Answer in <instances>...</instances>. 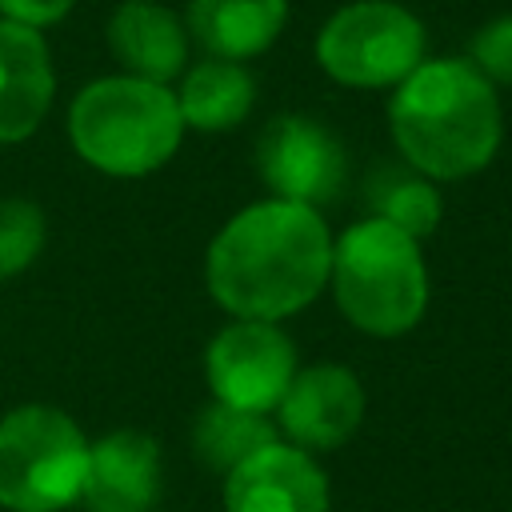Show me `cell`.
Wrapping results in <instances>:
<instances>
[{
	"label": "cell",
	"instance_id": "cell-1",
	"mask_svg": "<svg viewBox=\"0 0 512 512\" xmlns=\"http://www.w3.org/2000/svg\"><path fill=\"white\" fill-rule=\"evenodd\" d=\"M332 232L292 200H256L228 216L208 244L204 284L236 320H284L328 288Z\"/></svg>",
	"mask_w": 512,
	"mask_h": 512
},
{
	"label": "cell",
	"instance_id": "cell-2",
	"mask_svg": "<svg viewBox=\"0 0 512 512\" xmlns=\"http://www.w3.org/2000/svg\"><path fill=\"white\" fill-rule=\"evenodd\" d=\"M388 132L412 172L436 184L468 180L500 152V92L468 64V56H428L392 88Z\"/></svg>",
	"mask_w": 512,
	"mask_h": 512
},
{
	"label": "cell",
	"instance_id": "cell-3",
	"mask_svg": "<svg viewBox=\"0 0 512 512\" xmlns=\"http://www.w3.org/2000/svg\"><path fill=\"white\" fill-rule=\"evenodd\" d=\"M72 152L116 180L160 172L184 144V116L172 84L140 80L128 72L88 80L68 104Z\"/></svg>",
	"mask_w": 512,
	"mask_h": 512
},
{
	"label": "cell",
	"instance_id": "cell-4",
	"mask_svg": "<svg viewBox=\"0 0 512 512\" xmlns=\"http://www.w3.org/2000/svg\"><path fill=\"white\" fill-rule=\"evenodd\" d=\"M328 288L340 316L380 340L412 332L432 292L420 240L380 216H364L332 240Z\"/></svg>",
	"mask_w": 512,
	"mask_h": 512
},
{
	"label": "cell",
	"instance_id": "cell-5",
	"mask_svg": "<svg viewBox=\"0 0 512 512\" xmlns=\"http://www.w3.org/2000/svg\"><path fill=\"white\" fill-rule=\"evenodd\" d=\"M316 64L356 92H392L428 60V28L400 0H348L316 28Z\"/></svg>",
	"mask_w": 512,
	"mask_h": 512
},
{
	"label": "cell",
	"instance_id": "cell-6",
	"mask_svg": "<svg viewBox=\"0 0 512 512\" xmlns=\"http://www.w3.org/2000/svg\"><path fill=\"white\" fill-rule=\"evenodd\" d=\"M88 436L56 404H20L0 416V508L64 512L80 500Z\"/></svg>",
	"mask_w": 512,
	"mask_h": 512
},
{
	"label": "cell",
	"instance_id": "cell-7",
	"mask_svg": "<svg viewBox=\"0 0 512 512\" xmlns=\"http://www.w3.org/2000/svg\"><path fill=\"white\" fill-rule=\"evenodd\" d=\"M256 172L276 200L320 212L348 184V148L324 120L280 112L256 136Z\"/></svg>",
	"mask_w": 512,
	"mask_h": 512
},
{
	"label": "cell",
	"instance_id": "cell-8",
	"mask_svg": "<svg viewBox=\"0 0 512 512\" xmlns=\"http://www.w3.org/2000/svg\"><path fill=\"white\" fill-rule=\"evenodd\" d=\"M296 372V344L272 320H232L204 348V380L212 400L244 412L272 416Z\"/></svg>",
	"mask_w": 512,
	"mask_h": 512
},
{
	"label": "cell",
	"instance_id": "cell-9",
	"mask_svg": "<svg viewBox=\"0 0 512 512\" xmlns=\"http://www.w3.org/2000/svg\"><path fill=\"white\" fill-rule=\"evenodd\" d=\"M368 396L348 364H308L276 404V428L304 452H328L356 436Z\"/></svg>",
	"mask_w": 512,
	"mask_h": 512
},
{
	"label": "cell",
	"instance_id": "cell-10",
	"mask_svg": "<svg viewBox=\"0 0 512 512\" xmlns=\"http://www.w3.org/2000/svg\"><path fill=\"white\" fill-rule=\"evenodd\" d=\"M224 512H332V488L312 452L272 440L224 476Z\"/></svg>",
	"mask_w": 512,
	"mask_h": 512
},
{
	"label": "cell",
	"instance_id": "cell-11",
	"mask_svg": "<svg viewBox=\"0 0 512 512\" xmlns=\"http://www.w3.org/2000/svg\"><path fill=\"white\" fill-rule=\"evenodd\" d=\"M164 484V456L156 436L140 428H116L88 440V464L80 500L84 512H152Z\"/></svg>",
	"mask_w": 512,
	"mask_h": 512
},
{
	"label": "cell",
	"instance_id": "cell-12",
	"mask_svg": "<svg viewBox=\"0 0 512 512\" xmlns=\"http://www.w3.org/2000/svg\"><path fill=\"white\" fill-rule=\"evenodd\" d=\"M104 40L120 72L172 84L188 68L192 36L184 24V12L168 8L164 0H120L108 12Z\"/></svg>",
	"mask_w": 512,
	"mask_h": 512
},
{
	"label": "cell",
	"instance_id": "cell-13",
	"mask_svg": "<svg viewBox=\"0 0 512 512\" xmlns=\"http://www.w3.org/2000/svg\"><path fill=\"white\" fill-rule=\"evenodd\" d=\"M56 96V68L44 32L0 20V144L36 136Z\"/></svg>",
	"mask_w": 512,
	"mask_h": 512
},
{
	"label": "cell",
	"instance_id": "cell-14",
	"mask_svg": "<svg viewBox=\"0 0 512 512\" xmlns=\"http://www.w3.org/2000/svg\"><path fill=\"white\" fill-rule=\"evenodd\" d=\"M288 8V0H188L184 24L204 56L248 64L280 40Z\"/></svg>",
	"mask_w": 512,
	"mask_h": 512
},
{
	"label": "cell",
	"instance_id": "cell-15",
	"mask_svg": "<svg viewBox=\"0 0 512 512\" xmlns=\"http://www.w3.org/2000/svg\"><path fill=\"white\" fill-rule=\"evenodd\" d=\"M176 104L192 132H232L256 108V76L240 60L204 56L176 80Z\"/></svg>",
	"mask_w": 512,
	"mask_h": 512
},
{
	"label": "cell",
	"instance_id": "cell-16",
	"mask_svg": "<svg viewBox=\"0 0 512 512\" xmlns=\"http://www.w3.org/2000/svg\"><path fill=\"white\" fill-rule=\"evenodd\" d=\"M280 440V428L264 412H244L220 400H208L192 420V452L212 472H232L240 460Z\"/></svg>",
	"mask_w": 512,
	"mask_h": 512
},
{
	"label": "cell",
	"instance_id": "cell-17",
	"mask_svg": "<svg viewBox=\"0 0 512 512\" xmlns=\"http://www.w3.org/2000/svg\"><path fill=\"white\" fill-rule=\"evenodd\" d=\"M368 200H372L368 216L396 224L412 240L432 236L440 228V216H444V200H440L436 180L412 172L408 164L404 168H376L368 180Z\"/></svg>",
	"mask_w": 512,
	"mask_h": 512
},
{
	"label": "cell",
	"instance_id": "cell-18",
	"mask_svg": "<svg viewBox=\"0 0 512 512\" xmlns=\"http://www.w3.org/2000/svg\"><path fill=\"white\" fill-rule=\"evenodd\" d=\"M48 220L36 200L0 196V280L20 276L44 252Z\"/></svg>",
	"mask_w": 512,
	"mask_h": 512
},
{
	"label": "cell",
	"instance_id": "cell-19",
	"mask_svg": "<svg viewBox=\"0 0 512 512\" xmlns=\"http://www.w3.org/2000/svg\"><path fill=\"white\" fill-rule=\"evenodd\" d=\"M468 64L500 92L512 88V12L488 16L468 40Z\"/></svg>",
	"mask_w": 512,
	"mask_h": 512
},
{
	"label": "cell",
	"instance_id": "cell-20",
	"mask_svg": "<svg viewBox=\"0 0 512 512\" xmlns=\"http://www.w3.org/2000/svg\"><path fill=\"white\" fill-rule=\"evenodd\" d=\"M72 8H76V0H0V20L24 24V28H32V32H48V28H56Z\"/></svg>",
	"mask_w": 512,
	"mask_h": 512
}]
</instances>
